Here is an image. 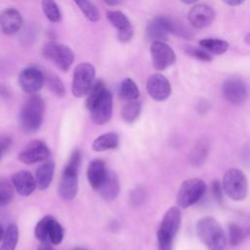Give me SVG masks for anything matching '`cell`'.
Returning a JSON list of instances; mask_svg holds the SVG:
<instances>
[{
    "mask_svg": "<svg viewBox=\"0 0 250 250\" xmlns=\"http://www.w3.org/2000/svg\"><path fill=\"white\" fill-rule=\"evenodd\" d=\"M45 103L37 94L31 96L22 104L19 116L18 123L20 129L24 134H33L41 127L44 119Z\"/></svg>",
    "mask_w": 250,
    "mask_h": 250,
    "instance_id": "1",
    "label": "cell"
},
{
    "mask_svg": "<svg viewBox=\"0 0 250 250\" xmlns=\"http://www.w3.org/2000/svg\"><path fill=\"white\" fill-rule=\"evenodd\" d=\"M199 240L210 250H225L226 234L218 221L210 216L201 218L195 227Z\"/></svg>",
    "mask_w": 250,
    "mask_h": 250,
    "instance_id": "2",
    "label": "cell"
},
{
    "mask_svg": "<svg viewBox=\"0 0 250 250\" xmlns=\"http://www.w3.org/2000/svg\"><path fill=\"white\" fill-rule=\"evenodd\" d=\"M81 162V152L74 149L62 174L58 192L63 200H72L78 191V170Z\"/></svg>",
    "mask_w": 250,
    "mask_h": 250,
    "instance_id": "3",
    "label": "cell"
},
{
    "mask_svg": "<svg viewBox=\"0 0 250 250\" xmlns=\"http://www.w3.org/2000/svg\"><path fill=\"white\" fill-rule=\"evenodd\" d=\"M182 221L179 207H170L164 214L157 230V244L159 250H172L173 240Z\"/></svg>",
    "mask_w": 250,
    "mask_h": 250,
    "instance_id": "4",
    "label": "cell"
},
{
    "mask_svg": "<svg viewBox=\"0 0 250 250\" xmlns=\"http://www.w3.org/2000/svg\"><path fill=\"white\" fill-rule=\"evenodd\" d=\"M222 186L225 193L232 200H243L247 195L248 181L245 174L236 168H230L223 176Z\"/></svg>",
    "mask_w": 250,
    "mask_h": 250,
    "instance_id": "5",
    "label": "cell"
},
{
    "mask_svg": "<svg viewBox=\"0 0 250 250\" xmlns=\"http://www.w3.org/2000/svg\"><path fill=\"white\" fill-rule=\"evenodd\" d=\"M206 184L198 178L188 179L181 185L177 193V204L181 208H188L196 203L204 195Z\"/></svg>",
    "mask_w": 250,
    "mask_h": 250,
    "instance_id": "6",
    "label": "cell"
},
{
    "mask_svg": "<svg viewBox=\"0 0 250 250\" xmlns=\"http://www.w3.org/2000/svg\"><path fill=\"white\" fill-rule=\"evenodd\" d=\"M96 70L93 64L81 62L77 64L73 71L71 92L76 98L86 96L95 82Z\"/></svg>",
    "mask_w": 250,
    "mask_h": 250,
    "instance_id": "7",
    "label": "cell"
},
{
    "mask_svg": "<svg viewBox=\"0 0 250 250\" xmlns=\"http://www.w3.org/2000/svg\"><path fill=\"white\" fill-rule=\"evenodd\" d=\"M42 55L52 61L62 71H67L74 61L72 50L66 45L55 41H49L44 45Z\"/></svg>",
    "mask_w": 250,
    "mask_h": 250,
    "instance_id": "8",
    "label": "cell"
},
{
    "mask_svg": "<svg viewBox=\"0 0 250 250\" xmlns=\"http://www.w3.org/2000/svg\"><path fill=\"white\" fill-rule=\"evenodd\" d=\"M51 156L50 148L40 140H33L29 142L24 148L19 153L18 158L23 164H34L43 162Z\"/></svg>",
    "mask_w": 250,
    "mask_h": 250,
    "instance_id": "9",
    "label": "cell"
},
{
    "mask_svg": "<svg viewBox=\"0 0 250 250\" xmlns=\"http://www.w3.org/2000/svg\"><path fill=\"white\" fill-rule=\"evenodd\" d=\"M175 21L166 16L153 18L146 25V34L147 39L153 41H163L168 38L169 33H173Z\"/></svg>",
    "mask_w": 250,
    "mask_h": 250,
    "instance_id": "10",
    "label": "cell"
},
{
    "mask_svg": "<svg viewBox=\"0 0 250 250\" xmlns=\"http://www.w3.org/2000/svg\"><path fill=\"white\" fill-rule=\"evenodd\" d=\"M152 64L157 70H164L176 61L174 50L163 41H153L150 45Z\"/></svg>",
    "mask_w": 250,
    "mask_h": 250,
    "instance_id": "11",
    "label": "cell"
},
{
    "mask_svg": "<svg viewBox=\"0 0 250 250\" xmlns=\"http://www.w3.org/2000/svg\"><path fill=\"white\" fill-rule=\"evenodd\" d=\"M90 115L92 121L97 125L106 124L112 115V95L106 89L101 98L91 107Z\"/></svg>",
    "mask_w": 250,
    "mask_h": 250,
    "instance_id": "12",
    "label": "cell"
},
{
    "mask_svg": "<svg viewBox=\"0 0 250 250\" xmlns=\"http://www.w3.org/2000/svg\"><path fill=\"white\" fill-rule=\"evenodd\" d=\"M45 83V75L36 67H25L19 74V84L27 94H36Z\"/></svg>",
    "mask_w": 250,
    "mask_h": 250,
    "instance_id": "13",
    "label": "cell"
},
{
    "mask_svg": "<svg viewBox=\"0 0 250 250\" xmlns=\"http://www.w3.org/2000/svg\"><path fill=\"white\" fill-rule=\"evenodd\" d=\"M224 97L233 104H241L247 99V87L246 84L237 77L227 78L222 87Z\"/></svg>",
    "mask_w": 250,
    "mask_h": 250,
    "instance_id": "14",
    "label": "cell"
},
{
    "mask_svg": "<svg viewBox=\"0 0 250 250\" xmlns=\"http://www.w3.org/2000/svg\"><path fill=\"white\" fill-rule=\"evenodd\" d=\"M146 91L154 101L162 102L170 97L171 85L164 75L154 73L147 78Z\"/></svg>",
    "mask_w": 250,
    "mask_h": 250,
    "instance_id": "15",
    "label": "cell"
},
{
    "mask_svg": "<svg viewBox=\"0 0 250 250\" xmlns=\"http://www.w3.org/2000/svg\"><path fill=\"white\" fill-rule=\"evenodd\" d=\"M215 19V12L212 7L206 4L194 5L188 14L189 23L196 28L209 26Z\"/></svg>",
    "mask_w": 250,
    "mask_h": 250,
    "instance_id": "16",
    "label": "cell"
},
{
    "mask_svg": "<svg viewBox=\"0 0 250 250\" xmlns=\"http://www.w3.org/2000/svg\"><path fill=\"white\" fill-rule=\"evenodd\" d=\"M23 21L21 13L15 8H7L0 14V29L7 35L19 32Z\"/></svg>",
    "mask_w": 250,
    "mask_h": 250,
    "instance_id": "17",
    "label": "cell"
},
{
    "mask_svg": "<svg viewBox=\"0 0 250 250\" xmlns=\"http://www.w3.org/2000/svg\"><path fill=\"white\" fill-rule=\"evenodd\" d=\"M11 182L15 190L22 196L30 195L37 188L34 176L25 170H21L15 173L12 176Z\"/></svg>",
    "mask_w": 250,
    "mask_h": 250,
    "instance_id": "18",
    "label": "cell"
},
{
    "mask_svg": "<svg viewBox=\"0 0 250 250\" xmlns=\"http://www.w3.org/2000/svg\"><path fill=\"white\" fill-rule=\"evenodd\" d=\"M119 190L120 182L117 174L114 171L108 170L104 182L98 189L101 197L106 201H112L117 197Z\"/></svg>",
    "mask_w": 250,
    "mask_h": 250,
    "instance_id": "19",
    "label": "cell"
},
{
    "mask_svg": "<svg viewBox=\"0 0 250 250\" xmlns=\"http://www.w3.org/2000/svg\"><path fill=\"white\" fill-rule=\"evenodd\" d=\"M107 171L108 169L102 159H94L89 163L87 168V180L93 189H99L107 174Z\"/></svg>",
    "mask_w": 250,
    "mask_h": 250,
    "instance_id": "20",
    "label": "cell"
},
{
    "mask_svg": "<svg viewBox=\"0 0 250 250\" xmlns=\"http://www.w3.org/2000/svg\"><path fill=\"white\" fill-rule=\"evenodd\" d=\"M55 172V163L52 160L43 161L41 165L35 171V182L36 187L40 190H44L49 188L50 184L52 183L53 177Z\"/></svg>",
    "mask_w": 250,
    "mask_h": 250,
    "instance_id": "21",
    "label": "cell"
},
{
    "mask_svg": "<svg viewBox=\"0 0 250 250\" xmlns=\"http://www.w3.org/2000/svg\"><path fill=\"white\" fill-rule=\"evenodd\" d=\"M210 149V142L207 138L201 137L196 141L189 152V162L194 167H200L206 160Z\"/></svg>",
    "mask_w": 250,
    "mask_h": 250,
    "instance_id": "22",
    "label": "cell"
},
{
    "mask_svg": "<svg viewBox=\"0 0 250 250\" xmlns=\"http://www.w3.org/2000/svg\"><path fill=\"white\" fill-rule=\"evenodd\" d=\"M119 144V137L114 132H108L100 135L92 144V148L95 151H105L117 147Z\"/></svg>",
    "mask_w": 250,
    "mask_h": 250,
    "instance_id": "23",
    "label": "cell"
},
{
    "mask_svg": "<svg viewBox=\"0 0 250 250\" xmlns=\"http://www.w3.org/2000/svg\"><path fill=\"white\" fill-rule=\"evenodd\" d=\"M118 95L123 101H134L138 100L140 96V90L134 80H132L131 78H125L122 80L119 86Z\"/></svg>",
    "mask_w": 250,
    "mask_h": 250,
    "instance_id": "24",
    "label": "cell"
},
{
    "mask_svg": "<svg viewBox=\"0 0 250 250\" xmlns=\"http://www.w3.org/2000/svg\"><path fill=\"white\" fill-rule=\"evenodd\" d=\"M199 46L207 52L215 55H222L229 49V43L219 38H204L198 42Z\"/></svg>",
    "mask_w": 250,
    "mask_h": 250,
    "instance_id": "25",
    "label": "cell"
},
{
    "mask_svg": "<svg viewBox=\"0 0 250 250\" xmlns=\"http://www.w3.org/2000/svg\"><path fill=\"white\" fill-rule=\"evenodd\" d=\"M64 236L63 228L53 217H50L47 228V242L53 245H59Z\"/></svg>",
    "mask_w": 250,
    "mask_h": 250,
    "instance_id": "26",
    "label": "cell"
},
{
    "mask_svg": "<svg viewBox=\"0 0 250 250\" xmlns=\"http://www.w3.org/2000/svg\"><path fill=\"white\" fill-rule=\"evenodd\" d=\"M142 110V103L138 100L129 101L127 102L122 109H121V116L124 121L127 123H133L136 121L141 113Z\"/></svg>",
    "mask_w": 250,
    "mask_h": 250,
    "instance_id": "27",
    "label": "cell"
},
{
    "mask_svg": "<svg viewBox=\"0 0 250 250\" xmlns=\"http://www.w3.org/2000/svg\"><path fill=\"white\" fill-rule=\"evenodd\" d=\"M106 18L117 31L133 29L129 19L120 11H108L106 13Z\"/></svg>",
    "mask_w": 250,
    "mask_h": 250,
    "instance_id": "28",
    "label": "cell"
},
{
    "mask_svg": "<svg viewBox=\"0 0 250 250\" xmlns=\"http://www.w3.org/2000/svg\"><path fill=\"white\" fill-rule=\"evenodd\" d=\"M19 240V229L14 224L9 225L4 232L0 250H15Z\"/></svg>",
    "mask_w": 250,
    "mask_h": 250,
    "instance_id": "29",
    "label": "cell"
},
{
    "mask_svg": "<svg viewBox=\"0 0 250 250\" xmlns=\"http://www.w3.org/2000/svg\"><path fill=\"white\" fill-rule=\"evenodd\" d=\"M83 15L91 21H97L101 18V14L97 6L90 0H73Z\"/></svg>",
    "mask_w": 250,
    "mask_h": 250,
    "instance_id": "30",
    "label": "cell"
},
{
    "mask_svg": "<svg viewBox=\"0 0 250 250\" xmlns=\"http://www.w3.org/2000/svg\"><path fill=\"white\" fill-rule=\"evenodd\" d=\"M106 90L104 83L102 80L95 81L94 84L92 85L91 89L87 93V98H86V107L88 110L91 109V107L95 104V103L101 98V96L104 94V92Z\"/></svg>",
    "mask_w": 250,
    "mask_h": 250,
    "instance_id": "31",
    "label": "cell"
},
{
    "mask_svg": "<svg viewBox=\"0 0 250 250\" xmlns=\"http://www.w3.org/2000/svg\"><path fill=\"white\" fill-rule=\"evenodd\" d=\"M41 6L43 13L45 14L46 18L52 22H58L61 21L62 14L60 8L55 0H42Z\"/></svg>",
    "mask_w": 250,
    "mask_h": 250,
    "instance_id": "32",
    "label": "cell"
},
{
    "mask_svg": "<svg viewBox=\"0 0 250 250\" xmlns=\"http://www.w3.org/2000/svg\"><path fill=\"white\" fill-rule=\"evenodd\" d=\"M14 187L7 179H0V207L7 205L13 198Z\"/></svg>",
    "mask_w": 250,
    "mask_h": 250,
    "instance_id": "33",
    "label": "cell"
},
{
    "mask_svg": "<svg viewBox=\"0 0 250 250\" xmlns=\"http://www.w3.org/2000/svg\"><path fill=\"white\" fill-rule=\"evenodd\" d=\"M45 82L48 86V88L57 96L62 97L65 94V89L63 86V83L62 80L56 75V74H48L45 76Z\"/></svg>",
    "mask_w": 250,
    "mask_h": 250,
    "instance_id": "34",
    "label": "cell"
},
{
    "mask_svg": "<svg viewBox=\"0 0 250 250\" xmlns=\"http://www.w3.org/2000/svg\"><path fill=\"white\" fill-rule=\"evenodd\" d=\"M184 51L189 57L199 60L201 62H208L212 61V57L209 54V52H207L206 50H204L201 47H194V46L187 45V46H184Z\"/></svg>",
    "mask_w": 250,
    "mask_h": 250,
    "instance_id": "35",
    "label": "cell"
},
{
    "mask_svg": "<svg viewBox=\"0 0 250 250\" xmlns=\"http://www.w3.org/2000/svg\"><path fill=\"white\" fill-rule=\"evenodd\" d=\"M245 237V230L237 224H230L229 226V239L232 246L239 245Z\"/></svg>",
    "mask_w": 250,
    "mask_h": 250,
    "instance_id": "36",
    "label": "cell"
},
{
    "mask_svg": "<svg viewBox=\"0 0 250 250\" xmlns=\"http://www.w3.org/2000/svg\"><path fill=\"white\" fill-rule=\"evenodd\" d=\"M51 216L43 217L34 228V235L40 242H47V228Z\"/></svg>",
    "mask_w": 250,
    "mask_h": 250,
    "instance_id": "37",
    "label": "cell"
},
{
    "mask_svg": "<svg viewBox=\"0 0 250 250\" xmlns=\"http://www.w3.org/2000/svg\"><path fill=\"white\" fill-rule=\"evenodd\" d=\"M146 198V195H145V191L141 188H136L134 190L131 191V194H130V201L133 205L135 206H138L140 204H142L144 202Z\"/></svg>",
    "mask_w": 250,
    "mask_h": 250,
    "instance_id": "38",
    "label": "cell"
},
{
    "mask_svg": "<svg viewBox=\"0 0 250 250\" xmlns=\"http://www.w3.org/2000/svg\"><path fill=\"white\" fill-rule=\"evenodd\" d=\"M211 191H212L214 197L217 200L221 201L223 199V191H224V189H223V186H222V184H221V182L219 180H214L212 182V184H211Z\"/></svg>",
    "mask_w": 250,
    "mask_h": 250,
    "instance_id": "39",
    "label": "cell"
},
{
    "mask_svg": "<svg viewBox=\"0 0 250 250\" xmlns=\"http://www.w3.org/2000/svg\"><path fill=\"white\" fill-rule=\"evenodd\" d=\"M11 144H12V141L10 138H8V137L0 138V146L4 151L8 149V147L11 146Z\"/></svg>",
    "mask_w": 250,
    "mask_h": 250,
    "instance_id": "40",
    "label": "cell"
},
{
    "mask_svg": "<svg viewBox=\"0 0 250 250\" xmlns=\"http://www.w3.org/2000/svg\"><path fill=\"white\" fill-rule=\"evenodd\" d=\"M37 250H56L53 244L49 242H40V244L37 247Z\"/></svg>",
    "mask_w": 250,
    "mask_h": 250,
    "instance_id": "41",
    "label": "cell"
},
{
    "mask_svg": "<svg viewBox=\"0 0 250 250\" xmlns=\"http://www.w3.org/2000/svg\"><path fill=\"white\" fill-rule=\"evenodd\" d=\"M223 1L229 6H239L244 2V0H223Z\"/></svg>",
    "mask_w": 250,
    "mask_h": 250,
    "instance_id": "42",
    "label": "cell"
},
{
    "mask_svg": "<svg viewBox=\"0 0 250 250\" xmlns=\"http://www.w3.org/2000/svg\"><path fill=\"white\" fill-rule=\"evenodd\" d=\"M109 6H115L121 2V0H104Z\"/></svg>",
    "mask_w": 250,
    "mask_h": 250,
    "instance_id": "43",
    "label": "cell"
},
{
    "mask_svg": "<svg viewBox=\"0 0 250 250\" xmlns=\"http://www.w3.org/2000/svg\"><path fill=\"white\" fill-rule=\"evenodd\" d=\"M244 41H245V43H246L247 45L250 46V32L246 34V36L244 37Z\"/></svg>",
    "mask_w": 250,
    "mask_h": 250,
    "instance_id": "44",
    "label": "cell"
},
{
    "mask_svg": "<svg viewBox=\"0 0 250 250\" xmlns=\"http://www.w3.org/2000/svg\"><path fill=\"white\" fill-rule=\"evenodd\" d=\"M183 3H185V4H193V3H195V2H197L198 0H181Z\"/></svg>",
    "mask_w": 250,
    "mask_h": 250,
    "instance_id": "45",
    "label": "cell"
},
{
    "mask_svg": "<svg viewBox=\"0 0 250 250\" xmlns=\"http://www.w3.org/2000/svg\"><path fill=\"white\" fill-rule=\"evenodd\" d=\"M4 232H5V230L3 229L2 226L0 225V242H1V241H2V239H3V236H4Z\"/></svg>",
    "mask_w": 250,
    "mask_h": 250,
    "instance_id": "46",
    "label": "cell"
},
{
    "mask_svg": "<svg viewBox=\"0 0 250 250\" xmlns=\"http://www.w3.org/2000/svg\"><path fill=\"white\" fill-rule=\"evenodd\" d=\"M72 250H89V249H87V248H85V247H82V246H77V247L73 248Z\"/></svg>",
    "mask_w": 250,
    "mask_h": 250,
    "instance_id": "47",
    "label": "cell"
},
{
    "mask_svg": "<svg viewBox=\"0 0 250 250\" xmlns=\"http://www.w3.org/2000/svg\"><path fill=\"white\" fill-rule=\"evenodd\" d=\"M3 153H4V150L1 148V146H0V160H1V158H2V156H3Z\"/></svg>",
    "mask_w": 250,
    "mask_h": 250,
    "instance_id": "48",
    "label": "cell"
}]
</instances>
